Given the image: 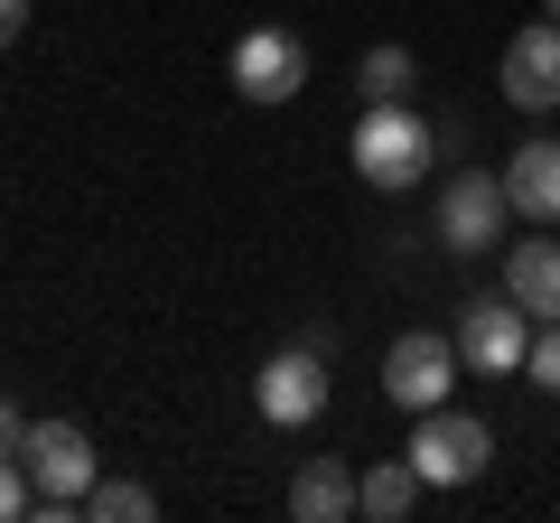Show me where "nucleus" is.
Instances as JSON below:
<instances>
[{"label": "nucleus", "instance_id": "f3484780", "mask_svg": "<svg viewBox=\"0 0 560 523\" xmlns=\"http://www.w3.org/2000/svg\"><path fill=\"white\" fill-rule=\"evenodd\" d=\"M28 504H38V486H28V458H0V523H20Z\"/></svg>", "mask_w": 560, "mask_h": 523}, {"label": "nucleus", "instance_id": "6e6552de", "mask_svg": "<svg viewBox=\"0 0 560 523\" xmlns=\"http://www.w3.org/2000/svg\"><path fill=\"white\" fill-rule=\"evenodd\" d=\"M504 103L514 113H560V20H533L504 38Z\"/></svg>", "mask_w": 560, "mask_h": 523}, {"label": "nucleus", "instance_id": "dca6fc26", "mask_svg": "<svg viewBox=\"0 0 560 523\" xmlns=\"http://www.w3.org/2000/svg\"><path fill=\"white\" fill-rule=\"evenodd\" d=\"M523 374H533L541 393H560V318H541V327H533V356H523Z\"/></svg>", "mask_w": 560, "mask_h": 523}, {"label": "nucleus", "instance_id": "20e7f679", "mask_svg": "<svg viewBox=\"0 0 560 523\" xmlns=\"http://www.w3.org/2000/svg\"><path fill=\"white\" fill-rule=\"evenodd\" d=\"M448 383H458V337H440V327H401V337L383 346V393H393L401 411L448 403Z\"/></svg>", "mask_w": 560, "mask_h": 523}, {"label": "nucleus", "instance_id": "9d476101", "mask_svg": "<svg viewBox=\"0 0 560 523\" xmlns=\"http://www.w3.org/2000/svg\"><path fill=\"white\" fill-rule=\"evenodd\" d=\"M504 290H514L523 318H560V234H523L514 253H504Z\"/></svg>", "mask_w": 560, "mask_h": 523}, {"label": "nucleus", "instance_id": "f8f14e48", "mask_svg": "<svg viewBox=\"0 0 560 523\" xmlns=\"http://www.w3.org/2000/svg\"><path fill=\"white\" fill-rule=\"evenodd\" d=\"M290 514L300 523H346L355 514V467L346 458H308L300 477H290Z\"/></svg>", "mask_w": 560, "mask_h": 523}, {"label": "nucleus", "instance_id": "aec40b11", "mask_svg": "<svg viewBox=\"0 0 560 523\" xmlns=\"http://www.w3.org/2000/svg\"><path fill=\"white\" fill-rule=\"evenodd\" d=\"M541 10H551V20H560V0H541Z\"/></svg>", "mask_w": 560, "mask_h": 523}, {"label": "nucleus", "instance_id": "7ed1b4c3", "mask_svg": "<svg viewBox=\"0 0 560 523\" xmlns=\"http://www.w3.org/2000/svg\"><path fill=\"white\" fill-rule=\"evenodd\" d=\"M224 75H234L243 103H290L308 84V38L300 28H243L234 57H224Z\"/></svg>", "mask_w": 560, "mask_h": 523}, {"label": "nucleus", "instance_id": "6ab92c4d", "mask_svg": "<svg viewBox=\"0 0 560 523\" xmlns=\"http://www.w3.org/2000/svg\"><path fill=\"white\" fill-rule=\"evenodd\" d=\"M20 28H28V0H0V47H20Z\"/></svg>", "mask_w": 560, "mask_h": 523}, {"label": "nucleus", "instance_id": "1a4fd4ad", "mask_svg": "<svg viewBox=\"0 0 560 523\" xmlns=\"http://www.w3.org/2000/svg\"><path fill=\"white\" fill-rule=\"evenodd\" d=\"M253 403H261V421H280V430L318 421V403H327V356H318V346H280V356L261 364Z\"/></svg>", "mask_w": 560, "mask_h": 523}, {"label": "nucleus", "instance_id": "4468645a", "mask_svg": "<svg viewBox=\"0 0 560 523\" xmlns=\"http://www.w3.org/2000/svg\"><path fill=\"white\" fill-rule=\"evenodd\" d=\"M411 84H420L411 47H364V57H355V94L364 103H411Z\"/></svg>", "mask_w": 560, "mask_h": 523}, {"label": "nucleus", "instance_id": "39448f33", "mask_svg": "<svg viewBox=\"0 0 560 523\" xmlns=\"http://www.w3.org/2000/svg\"><path fill=\"white\" fill-rule=\"evenodd\" d=\"M523 356H533V318L514 309V290L467 300V318H458V364L467 374H523Z\"/></svg>", "mask_w": 560, "mask_h": 523}, {"label": "nucleus", "instance_id": "ddd939ff", "mask_svg": "<svg viewBox=\"0 0 560 523\" xmlns=\"http://www.w3.org/2000/svg\"><path fill=\"white\" fill-rule=\"evenodd\" d=\"M411 504H420V467L411 458H383V467H364V477H355V514L364 523H401Z\"/></svg>", "mask_w": 560, "mask_h": 523}, {"label": "nucleus", "instance_id": "f03ea898", "mask_svg": "<svg viewBox=\"0 0 560 523\" xmlns=\"http://www.w3.org/2000/svg\"><path fill=\"white\" fill-rule=\"evenodd\" d=\"M401 458L420 467V486H467V477H486V458H495V430H486L477 411L430 403V411H411V449H401Z\"/></svg>", "mask_w": 560, "mask_h": 523}, {"label": "nucleus", "instance_id": "0eeeda50", "mask_svg": "<svg viewBox=\"0 0 560 523\" xmlns=\"http://www.w3.org/2000/svg\"><path fill=\"white\" fill-rule=\"evenodd\" d=\"M504 216H514V197H504V168H495V178H486V168L440 178V243H448V253H486V243L504 234Z\"/></svg>", "mask_w": 560, "mask_h": 523}, {"label": "nucleus", "instance_id": "2eb2a0df", "mask_svg": "<svg viewBox=\"0 0 560 523\" xmlns=\"http://www.w3.org/2000/svg\"><path fill=\"white\" fill-rule=\"evenodd\" d=\"M84 514H94V523H150L160 496H150L140 477H94V486H84Z\"/></svg>", "mask_w": 560, "mask_h": 523}, {"label": "nucleus", "instance_id": "9b49d317", "mask_svg": "<svg viewBox=\"0 0 560 523\" xmlns=\"http://www.w3.org/2000/svg\"><path fill=\"white\" fill-rule=\"evenodd\" d=\"M504 197L523 224H560V141H523L504 160Z\"/></svg>", "mask_w": 560, "mask_h": 523}, {"label": "nucleus", "instance_id": "f257e3e1", "mask_svg": "<svg viewBox=\"0 0 560 523\" xmlns=\"http://www.w3.org/2000/svg\"><path fill=\"white\" fill-rule=\"evenodd\" d=\"M355 178L364 187H383V197H401V187H420L430 168L448 160V131L440 121H420L411 103H364V121H355Z\"/></svg>", "mask_w": 560, "mask_h": 523}, {"label": "nucleus", "instance_id": "a211bd4d", "mask_svg": "<svg viewBox=\"0 0 560 523\" xmlns=\"http://www.w3.org/2000/svg\"><path fill=\"white\" fill-rule=\"evenodd\" d=\"M20 440H28V421H20V403L0 393V458H20Z\"/></svg>", "mask_w": 560, "mask_h": 523}, {"label": "nucleus", "instance_id": "423d86ee", "mask_svg": "<svg viewBox=\"0 0 560 523\" xmlns=\"http://www.w3.org/2000/svg\"><path fill=\"white\" fill-rule=\"evenodd\" d=\"M20 458H28V486H38V496H75V504H84V486L103 477L94 430H84V421H28Z\"/></svg>", "mask_w": 560, "mask_h": 523}]
</instances>
